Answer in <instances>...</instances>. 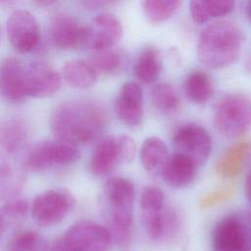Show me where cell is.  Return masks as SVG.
Masks as SVG:
<instances>
[{
  "instance_id": "cell-21",
  "label": "cell",
  "mask_w": 251,
  "mask_h": 251,
  "mask_svg": "<svg viewBox=\"0 0 251 251\" xmlns=\"http://www.w3.org/2000/svg\"><path fill=\"white\" fill-rule=\"evenodd\" d=\"M62 75L69 85L78 89L92 86L98 75L89 62L80 59L67 61L62 68Z\"/></svg>"
},
{
  "instance_id": "cell-33",
  "label": "cell",
  "mask_w": 251,
  "mask_h": 251,
  "mask_svg": "<svg viewBox=\"0 0 251 251\" xmlns=\"http://www.w3.org/2000/svg\"><path fill=\"white\" fill-rule=\"evenodd\" d=\"M118 150L121 164H129L135 157L136 143L128 135L117 136Z\"/></svg>"
},
{
  "instance_id": "cell-27",
  "label": "cell",
  "mask_w": 251,
  "mask_h": 251,
  "mask_svg": "<svg viewBox=\"0 0 251 251\" xmlns=\"http://www.w3.org/2000/svg\"><path fill=\"white\" fill-rule=\"evenodd\" d=\"M181 4L179 0H146L142 2V10L148 21L160 23L173 17Z\"/></svg>"
},
{
  "instance_id": "cell-39",
  "label": "cell",
  "mask_w": 251,
  "mask_h": 251,
  "mask_svg": "<svg viewBox=\"0 0 251 251\" xmlns=\"http://www.w3.org/2000/svg\"><path fill=\"white\" fill-rule=\"evenodd\" d=\"M37 5H39V6H49V5H52V4H54L55 2L54 1H49V0H45V1H36L35 2Z\"/></svg>"
},
{
  "instance_id": "cell-32",
  "label": "cell",
  "mask_w": 251,
  "mask_h": 251,
  "mask_svg": "<svg viewBox=\"0 0 251 251\" xmlns=\"http://www.w3.org/2000/svg\"><path fill=\"white\" fill-rule=\"evenodd\" d=\"M234 194L233 186L226 185L213 189L205 193L199 200V206L203 209L217 206L230 199Z\"/></svg>"
},
{
  "instance_id": "cell-23",
  "label": "cell",
  "mask_w": 251,
  "mask_h": 251,
  "mask_svg": "<svg viewBox=\"0 0 251 251\" xmlns=\"http://www.w3.org/2000/svg\"><path fill=\"white\" fill-rule=\"evenodd\" d=\"M186 97L195 104L206 103L214 93L211 76L202 70H193L187 74L183 82Z\"/></svg>"
},
{
  "instance_id": "cell-19",
  "label": "cell",
  "mask_w": 251,
  "mask_h": 251,
  "mask_svg": "<svg viewBox=\"0 0 251 251\" xmlns=\"http://www.w3.org/2000/svg\"><path fill=\"white\" fill-rule=\"evenodd\" d=\"M121 164L117 137L106 135L98 140L89 160V171L93 176H103L112 173Z\"/></svg>"
},
{
  "instance_id": "cell-12",
  "label": "cell",
  "mask_w": 251,
  "mask_h": 251,
  "mask_svg": "<svg viewBox=\"0 0 251 251\" xmlns=\"http://www.w3.org/2000/svg\"><path fill=\"white\" fill-rule=\"evenodd\" d=\"M176 152L183 154L200 166L208 160L212 150V138L205 127L197 124H186L178 127L173 136Z\"/></svg>"
},
{
  "instance_id": "cell-3",
  "label": "cell",
  "mask_w": 251,
  "mask_h": 251,
  "mask_svg": "<svg viewBox=\"0 0 251 251\" xmlns=\"http://www.w3.org/2000/svg\"><path fill=\"white\" fill-rule=\"evenodd\" d=\"M103 195L110 214L113 239L121 247H126L132 233L134 184L126 177L113 176L104 184Z\"/></svg>"
},
{
  "instance_id": "cell-9",
  "label": "cell",
  "mask_w": 251,
  "mask_h": 251,
  "mask_svg": "<svg viewBox=\"0 0 251 251\" xmlns=\"http://www.w3.org/2000/svg\"><path fill=\"white\" fill-rule=\"evenodd\" d=\"M63 237L74 251H111L114 241L108 228L91 221L75 223Z\"/></svg>"
},
{
  "instance_id": "cell-26",
  "label": "cell",
  "mask_w": 251,
  "mask_h": 251,
  "mask_svg": "<svg viewBox=\"0 0 251 251\" xmlns=\"http://www.w3.org/2000/svg\"><path fill=\"white\" fill-rule=\"evenodd\" d=\"M151 101L157 110L165 114L176 111L180 105V98L176 88L169 82L157 83L152 88Z\"/></svg>"
},
{
  "instance_id": "cell-24",
  "label": "cell",
  "mask_w": 251,
  "mask_h": 251,
  "mask_svg": "<svg viewBox=\"0 0 251 251\" xmlns=\"http://www.w3.org/2000/svg\"><path fill=\"white\" fill-rule=\"evenodd\" d=\"M168 148L165 142L156 136H150L144 139L139 158L142 167L148 172H155L161 169L168 158Z\"/></svg>"
},
{
  "instance_id": "cell-8",
  "label": "cell",
  "mask_w": 251,
  "mask_h": 251,
  "mask_svg": "<svg viewBox=\"0 0 251 251\" xmlns=\"http://www.w3.org/2000/svg\"><path fill=\"white\" fill-rule=\"evenodd\" d=\"M213 251H251V223L239 214L222 218L212 233Z\"/></svg>"
},
{
  "instance_id": "cell-7",
  "label": "cell",
  "mask_w": 251,
  "mask_h": 251,
  "mask_svg": "<svg viewBox=\"0 0 251 251\" xmlns=\"http://www.w3.org/2000/svg\"><path fill=\"white\" fill-rule=\"evenodd\" d=\"M75 204V197L69 190L48 189L34 198L30 213L38 226L49 227L60 224L73 211Z\"/></svg>"
},
{
  "instance_id": "cell-18",
  "label": "cell",
  "mask_w": 251,
  "mask_h": 251,
  "mask_svg": "<svg viewBox=\"0 0 251 251\" xmlns=\"http://www.w3.org/2000/svg\"><path fill=\"white\" fill-rule=\"evenodd\" d=\"M251 159V142L241 140L228 147L218 158L215 172L224 178H232L238 176Z\"/></svg>"
},
{
  "instance_id": "cell-29",
  "label": "cell",
  "mask_w": 251,
  "mask_h": 251,
  "mask_svg": "<svg viewBox=\"0 0 251 251\" xmlns=\"http://www.w3.org/2000/svg\"><path fill=\"white\" fill-rule=\"evenodd\" d=\"M88 62L93 67L97 75H112L121 69L123 59L118 51L105 49L94 51Z\"/></svg>"
},
{
  "instance_id": "cell-38",
  "label": "cell",
  "mask_w": 251,
  "mask_h": 251,
  "mask_svg": "<svg viewBox=\"0 0 251 251\" xmlns=\"http://www.w3.org/2000/svg\"><path fill=\"white\" fill-rule=\"evenodd\" d=\"M245 13H246L247 18H248V19H249V21L251 22V1H249V2L246 4Z\"/></svg>"
},
{
  "instance_id": "cell-28",
  "label": "cell",
  "mask_w": 251,
  "mask_h": 251,
  "mask_svg": "<svg viewBox=\"0 0 251 251\" xmlns=\"http://www.w3.org/2000/svg\"><path fill=\"white\" fill-rule=\"evenodd\" d=\"M29 210L28 202L23 198H13L7 200L2 206L0 212L1 231L4 232L6 229L14 226L23 222Z\"/></svg>"
},
{
  "instance_id": "cell-15",
  "label": "cell",
  "mask_w": 251,
  "mask_h": 251,
  "mask_svg": "<svg viewBox=\"0 0 251 251\" xmlns=\"http://www.w3.org/2000/svg\"><path fill=\"white\" fill-rule=\"evenodd\" d=\"M124 33L119 18L112 13H101L87 25L86 46L94 51L110 49L120 41Z\"/></svg>"
},
{
  "instance_id": "cell-11",
  "label": "cell",
  "mask_w": 251,
  "mask_h": 251,
  "mask_svg": "<svg viewBox=\"0 0 251 251\" xmlns=\"http://www.w3.org/2000/svg\"><path fill=\"white\" fill-rule=\"evenodd\" d=\"M49 35L58 48L75 50L86 46L87 25L69 13H56L49 23Z\"/></svg>"
},
{
  "instance_id": "cell-17",
  "label": "cell",
  "mask_w": 251,
  "mask_h": 251,
  "mask_svg": "<svg viewBox=\"0 0 251 251\" xmlns=\"http://www.w3.org/2000/svg\"><path fill=\"white\" fill-rule=\"evenodd\" d=\"M200 167L193 159L175 152L173 155L168 156L160 171L163 180L169 186L183 188L193 182Z\"/></svg>"
},
{
  "instance_id": "cell-30",
  "label": "cell",
  "mask_w": 251,
  "mask_h": 251,
  "mask_svg": "<svg viewBox=\"0 0 251 251\" xmlns=\"http://www.w3.org/2000/svg\"><path fill=\"white\" fill-rule=\"evenodd\" d=\"M25 181L23 173L15 169L9 162L1 163V196L7 200L16 198Z\"/></svg>"
},
{
  "instance_id": "cell-5",
  "label": "cell",
  "mask_w": 251,
  "mask_h": 251,
  "mask_svg": "<svg viewBox=\"0 0 251 251\" xmlns=\"http://www.w3.org/2000/svg\"><path fill=\"white\" fill-rule=\"evenodd\" d=\"M213 123L224 137L243 135L251 127V98L242 93L223 95L215 105Z\"/></svg>"
},
{
  "instance_id": "cell-1",
  "label": "cell",
  "mask_w": 251,
  "mask_h": 251,
  "mask_svg": "<svg viewBox=\"0 0 251 251\" xmlns=\"http://www.w3.org/2000/svg\"><path fill=\"white\" fill-rule=\"evenodd\" d=\"M106 108L90 99H74L58 104L50 114L49 127L56 139L74 146L97 140L108 126Z\"/></svg>"
},
{
  "instance_id": "cell-31",
  "label": "cell",
  "mask_w": 251,
  "mask_h": 251,
  "mask_svg": "<svg viewBox=\"0 0 251 251\" xmlns=\"http://www.w3.org/2000/svg\"><path fill=\"white\" fill-rule=\"evenodd\" d=\"M41 236L34 230L25 229L14 233L7 244V251H40Z\"/></svg>"
},
{
  "instance_id": "cell-36",
  "label": "cell",
  "mask_w": 251,
  "mask_h": 251,
  "mask_svg": "<svg viewBox=\"0 0 251 251\" xmlns=\"http://www.w3.org/2000/svg\"><path fill=\"white\" fill-rule=\"evenodd\" d=\"M244 189H245L246 197H247L248 200L251 202V171L248 173V175H247V176H246Z\"/></svg>"
},
{
  "instance_id": "cell-35",
  "label": "cell",
  "mask_w": 251,
  "mask_h": 251,
  "mask_svg": "<svg viewBox=\"0 0 251 251\" xmlns=\"http://www.w3.org/2000/svg\"><path fill=\"white\" fill-rule=\"evenodd\" d=\"M82 4L89 8V9H94V8H99V7H104L106 5H111V1H83Z\"/></svg>"
},
{
  "instance_id": "cell-34",
  "label": "cell",
  "mask_w": 251,
  "mask_h": 251,
  "mask_svg": "<svg viewBox=\"0 0 251 251\" xmlns=\"http://www.w3.org/2000/svg\"><path fill=\"white\" fill-rule=\"evenodd\" d=\"M43 251H74V249L66 242L64 237L57 238L44 247Z\"/></svg>"
},
{
  "instance_id": "cell-10",
  "label": "cell",
  "mask_w": 251,
  "mask_h": 251,
  "mask_svg": "<svg viewBox=\"0 0 251 251\" xmlns=\"http://www.w3.org/2000/svg\"><path fill=\"white\" fill-rule=\"evenodd\" d=\"M6 33L10 44L21 53H27L36 48L40 30L36 18L27 10L13 11L6 23Z\"/></svg>"
},
{
  "instance_id": "cell-13",
  "label": "cell",
  "mask_w": 251,
  "mask_h": 251,
  "mask_svg": "<svg viewBox=\"0 0 251 251\" xmlns=\"http://www.w3.org/2000/svg\"><path fill=\"white\" fill-rule=\"evenodd\" d=\"M143 90L134 81L125 82L114 100V113L118 120L128 126H136L142 123L144 116Z\"/></svg>"
},
{
  "instance_id": "cell-6",
  "label": "cell",
  "mask_w": 251,
  "mask_h": 251,
  "mask_svg": "<svg viewBox=\"0 0 251 251\" xmlns=\"http://www.w3.org/2000/svg\"><path fill=\"white\" fill-rule=\"evenodd\" d=\"M79 156L76 146L59 139L43 140L29 147L25 157V166L31 172L42 173L70 166L75 163Z\"/></svg>"
},
{
  "instance_id": "cell-22",
  "label": "cell",
  "mask_w": 251,
  "mask_h": 251,
  "mask_svg": "<svg viewBox=\"0 0 251 251\" xmlns=\"http://www.w3.org/2000/svg\"><path fill=\"white\" fill-rule=\"evenodd\" d=\"M162 72V59L157 48L148 46L138 54L133 67L135 77L142 83L155 81Z\"/></svg>"
},
{
  "instance_id": "cell-20",
  "label": "cell",
  "mask_w": 251,
  "mask_h": 251,
  "mask_svg": "<svg viewBox=\"0 0 251 251\" xmlns=\"http://www.w3.org/2000/svg\"><path fill=\"white\" fill-rule=\"evenodd\" d=\"M28 138V126L20 118H10L4 121L0 129L2 149L9 155L20 152Z\"/></svg>"
},
{
  "instance_id": "cell-16",
  "label": "cell",
  "mask_w": 251,
  "mask_h": 251,
  "mask_svg": "<svg viewBox=\"0 0 251 251\" xmlns=\"http://www.w3.org/2000/svg\"><path fill=\"white\" fill-rule=\"evenodd\" d=\"M0 90L3 99L11 104L22 103L28 97L25 86V65L19 59L8 57L2 61Z\"/></svg>"
},
{
  "instance_id": "cell-14",
  "label": "cell",
  "mask_w": 251,
  "mask_h": 251,
  "mask_svg": "<svg viewBox=\"0 0 251 251\" xmlns=\"http://www.w3.org/2000/svg\"><path fill=\"white\" fill-rule=\"evenodd\" d=\"M25 86L28 97H49L59 90L61 75L49 63L31 61L25 65Z\"/></svg>"
},
{
  "instance_id": "cell-2",
  "label": "cell",
  "mask_w": 251,
  "mask_h": 251,
  "mask_svg": "<svg viewBox=\"0 0 251 251\" xmlns=\"http://www.w3.org/2000/svg\"><path fill=\"white\" fill-rule=\"evenodd\" d=\"M243 38V32L236 23L216 21L206 25L199 34L198 59L211 69L226 68L237 60Z\"/></svg>"
},
{
  "instance_id": "cell-4",
  "label": "cell",
  "mask_w": 251,
  "mask_h": 251,
  "mask_svg": "<svg viewBox=\"0 0 251 251\" xmlns=\"http://www.w3.org/2000/svg\"><path fill=\"white\" fill-rule=\"evenodd\" d=\"M140 213L145 231L152 240L174 236L178 227L176 214L165 207L163 191L156 185H147L140 195Z\"/></svg>"
},
{
  "instance_id": "cell-25",
  "label": "cell",
  "mask_w": 251,
  "mask_h": 251,
  "mask_svg": "<svg viewBox=\"0 0 251 251\" xmlns=\"http://www.w3.org/2000/svg\"><path fill=\"white\" fill-rule=\"evenodd\" d=\"M233 1H197L189 3V12L192 20L197 24L206 23L212 19L225 16L232 11Z\"/></svg>"
},
{
  "instance_id": "cell-37",
  "label": "cell",
  "mask_w": 251,
  "mask_h": 251,
  "mask_svg": "<svg viewBox=\"0 0 251 251\" xmlns=\"http://www.w3.org/2000/svg\"><path fill=\"white\" fill-rule=\"evenodd\" d=\"M245 68L248 72L251 73V47L247 53V56H246V59H245Z\"/></svg>"
}]
</instances>
